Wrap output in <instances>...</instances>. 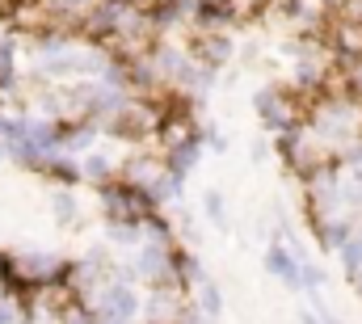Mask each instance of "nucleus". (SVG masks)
Returning <instances> with one entry per match:
<instances>
[{
	"instance_id": "1",
	"label": "nucleus",
	"mask_w": 362,
	"mask_h": 324,
	"mask_svg": "<svg viewBox=\"0 0 362 324\" xmlns=\"http://www.w3.org/2000/svg\"><path fill=\"white\" fill-rule=\"evenodd\" d=\"M97 316L101 320H135L139 316V295L127 282H105L97 295Z\"/></svg>"
},
{
	"instance_id": "2",
	"label": "nucleus",
	"mask_w": 362,
	"mask_h": 324,
	"mask_svg": "<svg viewBox=\"0 0 362 324\" xmlns=\"http://www.w3.org/2000/svg\"><path fill=\"white\" fill-rule=\"evenodd\" d=\"M228 55H232V42L223 38V34H215V30H202L198 38H194V59H198V68H219V64H228Z\"/></svg>"
},
{
	"instance_id": "3",
	"label": "nucleus",
	"mask_w": 362,
	"mask_h": 324,
	"mask_svg": "<svg viewBox=\"0 0 362 324\" xmlns=\"http://www.w3.org/2000/svg\"><path fill=\"white\" fill-rule=\"evenodd\" d=\"M266 265H270L274 278H282L286 287H299L303 282V265L295 261V253L291 248H282V244H274L270 253H266Z\"/></svg>"
},
{
	"instance_id": "4",
	"label": "nucleus",
	"mask_w": 362,
	"mask_h": 324,
	"mask_svg": "<svg viewBox=\"0 0 362 324\" xmlns=\"http://www.w3.org/2000/svg\"><path fill=\"white\" fill-rule=\"evenodd\" d=\"M333 51H341V59H362V25L354 21H333Z\"/></svg>"
},
{
	"instance_id": "5",
	"label": "nucleus",
	"mask_w": 362,
	"mask_h": 324,
	"mask_svg": "<svg viewBox=\"0 0 362 324\" xmlns=\"http://www.w3.org/2000/svg\"><path fill=\"white\" fill-rule=\"evenodd\" d=\"M198 308H202V316H219V308H223L219 287H215V282H206V278H198Z\"/></svg>"
},
{
	"instance_id": "6",
	"label": "nucleus",
	"mask_w": 362,
	"mask_h": 324,
	"mask_svg": "<svg viewBox=\"0 0 362 324\" xmlns=\"http://www.w3.org/2000/svg\"><path fill=\"white\" fill-rule=\"evenodd\" d=\"M51 207H55V215H59V224H76L81 219V207H76V198L64 190V194H55L51 198Z\"/></svg>"
},
{
	"instance_id": "7",
	"label": "nucleus",
	"mask_w": 362,
	"mask_h": 324,
	"mask_svg": "<svg viewBox=\"0 0 362 324\" xmlns=\"http://www.w3.org/2000/svg\"><path fill=\"white\" fill-rule=\"evenodd\" d=\"M341 257H346V270H350V274H358V270H362V232H354V236L346 241Z\"/></svg>"
},
{
	"instance_id": "8",
	"label": "nucleus",
	"mask_w": 362,
	"mask_h": 324,
	"mask_svg": "<svg viewBox=\"0 0 362 324\" xmlns=\"http://www.w3.org/2000/svg\"><path fill=\"white\" fill-rule=\"evenodd\" d=\"M337 21H354V25H362V0H341V4H337Z\"/></svg>"
},
{
	"instance_id": "9",
	"label": "nucleus",
	"mask_w": 362,
	"mask_h": 324,
	"mask_svg": "<svg viewBox=\"0 0 362 324\" xmlns=\"http://www.w3.org/2000/svg\"><path fill=\"white\" fill-rule=\"evenodd\" d=\"M81 173H85V177H93V181H101V177L110 173V161H105V156H89V161L81 164Z\"/></svg>"
},
{
	"instance_id": "10",
	"label": "nucleus",
	"mask_w": 362,
	"mask_h": 324,
	"mask_svg": "<svg viewBox=\"0 0 362 324\" xmlns=\"http://www.w3.org/2000/svg\"><path fill=\"white\" fill-rule=\"evenodd\" d=\"M206 215H211L215 224H223V198H219V194H206Z\"/></svg>"
},
{
	"instance_id": "11",
	"label": "nucleus",
	"mask_w": 362,
	"mask_h": 324,
	"mask_svg": "<svg viewBox=\"0 0 362 324\" xmlns=\"http://www.w3.org/2000/svg\"><path fill=\"white\" fill-rule=\"evenodd\" d=\"M303 324H337L333 316H316V312H303Z\"/></svg>"
},
{
	"instance_id": "12",
	"label": "nucleus",
	"mask_w": 362,
	"mask_h": 324,
	"mask_svg": "<svg viewBox=\"0 0 362 324\" xmlns=\"http://www.w3.org/2000/svg\"><path fill=\"white\" fill-rule=\"evenodd\" d=\"M101 324H131V320H101Z\"/></svg>"
},
{
	"instance_id": "13",
	"label": "nucleus",
	"mask_w": 362,
	"mask_h": 324,
	"mask_svg": "<svg viewBox=\"0 0 362 324\" xmlns=\"http://www.w3.org/2000/svg\"><path fill=\"white\" fill-rule=\"evenodd\" d=\"M4 156H8V152H4V144H0V161H4Z\"/></svg>"
}]
</instances>
